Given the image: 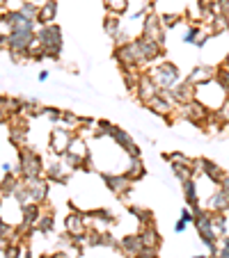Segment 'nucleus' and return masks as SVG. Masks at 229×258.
I'll list each match as a JSON object with an SVG mask.
<instances>
[{"label": "nucleus", "instance_id": "43", "mask_svg": "<svg viewBox=\"0 0 229 258\" xmlns=\"http://www.w3.org/2000/svg\"><path fill=\"white\" fill-rule=\"evenodd\" d=\"M135 258H158V249H154V247H142L140 253H138Z\"/></svg>", "mask_w": 229, "mask_h": 258}, {"label": "nucleus", "instance_id": "44", "mask_svg": "<svg viewBox=\"0 0 229 258\" xmlns=\"http://www.w3.org/2000/svg\"><path fill=\"white\" fill-rule=\"evenodd\" d=\"M215 114H218V119H220V121H222V123H229V98H227V101H224V105L220 107V110H218V112H215Z\"/></svg>", "mask_w": 229, "mask_h": 258}, {"label": "nucleus", "instance_id": "58", "mask_svg": "<svg viewBox=\"0 0 229 258\" xmlns=\"http://www.w3.org/2000/svg\"><path fill=\"white\" fill-rule=\"evenodd\" d=\"M3 14H5V12H0V21H3Z\"/></svg>", "mask_w": 229, "mask_h": 258}, {"label": "nucleus", "instance_id": "40", "mask_svg": "<svg viewBox=\"0 0 229 258\" xmlns=\"http://www.w3.org/2000/svg\"><path fill=\"white\" fill-rule=\"evenodd\" d=\"M200 32H202V28H200L197 23H195V25H190V28L184 32L181 41H184V44H193V46H195V41H197V37H200Z\"/></svg>", "mask_w": 229, "mask_h": 258}, {"label": "nucleus", "instance_id": "3", "mask_svg": "<svg viewBox=\"0 0 229 258\" xmlns=\"http://www.w3.org/2000/svg\"><path fill=\"white\" fill-rule=\"evenodd\" d=\"M147 73L154 78V83L158 85V89H172L174 85H179L181 80H184L179 67L172 64L170 59H161V62L151 64V67L147 69Z\"/></svg>", "mask_w": 229, "mask_h": 258}, {"label": "nucleus", "instance_id": "34", "mask_svg": "<svg viewBox=\"0 0 229 258\" xmlns=\"http://www.w3.org/2000/svg\"><path fill=\"white\" fill-rule=\"evenodd\" d=\"M170 167H172V171H174L179 183H186V180L195 178V169H193V167H184V165H170Z\"/></svg>", "mask_w": 229, "mask_h": 258}, {"label": "nucleus", "instance_id": "55", "mask_svg": "<svg viewBox=\"0 0 229 258\" xmlns=\"http://www.w3.org/2000/svg\"><path fill=\"white\" fill-rule=\"evenodd\" d=\"M3 199H5V197L0 195V213H3Z\"/></svg>", "mask_w": 229, "mask_h": 258}, {"label": "nucleus", "instance_id": "25", "mask_svg": "<svg viewBox=\"0 0 229 258\" xmlns=\"http://www.w3.org/2000/svg\"><path fill=\"white\" fill-rule=\"evenodd\" d=\"M124 174H126L133 183H135V180H140L142 176H145V162H142V158L140 156H131V158H128Z\"/></svg>", "mask_w": 229, "mask_h": 258}, {"label": "nucleus", "instance_id": "47", "mask_svg": "<svg viewBox=\"0 0 229 258\" xmlns=\"http://www.w3.org/2000/svg\"><path fill=\"white\" fill-rule=\"evenodd\" d=\"M218 187H220V190H222V192H224V195H227V197H229V176H224V178H222V180H220V185H218Z\"/></svg>", "mask_w": 229, "mask_h": 258}, {"label": "nucleus", "instance_id": "29", "mask_svg": "<svg viewBox=\"0 0 229 258\" xmlns=\"http://www.w3.org/2000/svg\"><path fill=\"white\" fill-rule=\"evenodd\" d=\"M19 183H21V176H19V174H14V171L5 174V178L0 180V195L5 197V199H7V197H12Z\"/></svg>", "mask_w": 229, "mask_h": 258}, {"label": "nucleus", "instance_id": "48", "mask_svg": "<svg viewBox=\"0 0 229 258\" xmlns=\"http://www.w3.org/2000/svg\"><path fill=\"white\" fill-rule=\"evenodd\" d=\"M7 37H10V34L0 32V50H7V46H10V41H7Z\"/></svg>", "mask_w": 229, "mask_h": 258}, {"label": "nucleus", "instance_id": "26", "mask_svg": "<svg viewBox=\"0 0 229 258\" xmlns=\"http://www.w3.org/2000/svg\"><path fill=\"white\" fill-rule=\"evenodd\" d=\"M55 229V215L51 210H44L37 219V224H34V233H41V235H49L51 231Z\"/></svg>", "mask_w": 229, "mask_h": 258}, {"label": "nucleus", "instance_id": "7", "mask_svg": "<svg viewBox=\"0 0 229 258\" xmlns=\"http://www.w3.org/2000/svg\"><path fill=\"white\" fill-rule=\"evenodd\" d=\"M165 34H167V30L161 21V14H156L154 10L147 12L145 21H142V34L140 37H145V39H149V41H156V44L163 46L165 44Z\"/></svg>", "mask_w": 229, "mask_h": 258}, {"label": "nucleus", "instance_id": "8", "mask_svg": "<svg viewBox=\"0 0 229 258\" xmlns=\"http://www.w3.org/2000/svg\"><path fill=\"white\" fill-rule=\"evenodd\" d=\"M101 180L106 183V187L112 192L115 197H126L133 187V180L126 174H110V171H101Z\"/></svg>", "mask_w": 229, "mask_h": 258}, {"label": "nucleus", "instance_id": "4", "mask_svg": "<svg viewBox=\"0 0 229 258\" xmlns=\"http://www.w3.org/2000/svg\"><path fill=\"white\" fill-rule=\"evenodd\" d=\"M37 39L41 41V46H44V55L51 59H60V55H62V30H60V25L55 23H46V25H39L37 28Z\"/></svg>", "mask_w": 229, "mask_h": 258}, {"label": "nucleus", "instance_id": "28", "mask_svg": "<svg viewBox=\"0 0 229 258\" xmlns=\"http://www.w3.org/2000/svg\"><path fill=\"white\" fill-rule=\"evenodd\" d=\"M181 185H184V199L190 208L200 204V195H197V176L195 178H190V180H186V183H181Z\"/></svg>", "mask_w": 229, "mask_h": 258}, {"label": "nucleus", "instance_id": "23", "mask_svg": "<svg viewBox=\"0 0 229 258\" xmlns=\"http://www.w3.org/2000/svg\"><path fill=\"white\" fill-rule=\"evenodd\" d=\"M138 233H140L142 244H145V247H154V249L161 247V233L156 231V226L154 224H145Z\"/></svg>", "mask_w": 229, "mask_h": 258}, {"label": "nucleus", "instance_id": "49", "mask_svg": "<svg viewBox=\"0 0 229 258\" xmlns=\"http://www.w3.org/2000/svg\"><path fill=\"white\" fill-rule=\"evenodd\" d=\"M7 244H10V238H0V251H5Z\"/></svg>", "mask_w": 229, "mask_h": 258}, {"label": "nucleus", "instance_id": "31", "mask_svg": "<svg viewBox=\"0 0 229 258\" xmlns=\"http://www.w3.org/2000/svg\"><path fill=\"white\" fill-rule=\"evenodd\" d=\"M103 5L110 14H117V16H124L128 12V0H103Z\"/></svg>", "mask_w": 229, "mask_h": 258}, {"label": "nucleus", "instance_id": "50", "mask_svg": "<svg viewBox=\"0 0 229 258\" xmlns=\"http://www.w3.org/2000/svg\"><path fill=\"white\" fill-rule=\"evenodd\" d=\"M3 171H5V174H10V171H14V167H12L10 162H3Z\"/></svg>", "mask_w": 229, "mask_h": 258}, {"label": "nucleus", "instance_id": "46", "mask_svg": "<svg viewBox=\"0 0 229 258\" xmlns=\"http://www.w3.org/2000/svg\"><path fill=\"white\" fill-rule=\"evenodd\" d=\"M186 226H188V224H186V222H184V219H176V224H174V233H184V231H186Z\"/></svg>", "mask_w": 229, "mask_h": 258}, {"label": "nucleus", "instance_id": "9", "mask_svg": "<svg viewBox=\"0 0 229 258\" xmlns=\"http://www.w3.org/2000/svg\"><path fill=\"white\" fill-rule=\"evenodd\" d=\"M73 135L76 133L69 131V128L64 126H55L53 131H51V137H49V146H51V153L53 156H64L69 149V144H71Z\"/></svg>", "mask_w": 229, "mask_h": 258}, {"label": "nucleus", "instance_id": "37", "mask_svg": "<svg viewBox=\"0 0 229 258\" xmlns=\"http://www.w3.org/2000/svg\"><path fill=\"white\" fill-rule=\"evenodd\" d=\"M215 80L229 92V64L227 62H222L220 67H215Z\"/></svg>", "mask_w": 229, "mask_h": 258}, {"label": "nucleus", "instance_id": "41", "mask_svg": "<svg viewBox=\"0 0 229 258\" xmlns=\"http://www.w3.org/2000/svg\"><path fill=\"white\" fill-rule=\"evenodd\" d=\"M3 253H5V258H21L23 256V247H21V242H10Z\"/></svg>", "mask_w": 229, "mask_h": 258}, {"label": "nucleus", "instance_id": "6", "mask_svg": "<svg viewBox=\"0 0 229 258\" xmlns=\"http://www.w3.org/2000/svg\"><path fill=\"white\" fill-rule=\"evenodd\" d=\"M174 117H184L186 121H190L193 126L204 128L206 121H209V117H211V112L206 110L204 105H202V103L190 101V103H184V105H176L174 107Z\"/></svg>", "mask_w": 229, "mask_h": 258}, {"label": "nucleus", "instance_id": "36", "mask_svg": "<svg viewBox=\"0 0 229 258\" xmlns=\"http://www.w3.org/2000/svg\"><path fill=\"white\" fill-rule=\"evenodd\" d=\"M112 131H115V123L106 121V119H99L94 123V137H110Z\"/></svg>", "mask_w": 229, "mask_h": 258}, {"label": "nucleus", "instance_id": "14", "mask_svg": "<svg viewBox=\"0 0 229 258\" xmlns=\"http://www.w3.org/2000/svg\"><path fill=\"white\" fill-rule=\"evenodd\" d=\"M87 229H89V224H87L85 213L73 210V213H69L67 217H64V233H69L71 238H80V235H83Z\"/></svg>", "mask_w": 229, "mask_h": 258}, {"label": "nucleus", "instance_id": "5", "mask_svg": "<svg viewBox=\"0 0 229 258\" xmlns=\"http://www.w3.org/2000/svg\"><path fill=\"white\" fill-rule=\"evenodd\" d=\"M115 57H117L119 67H135V69H142V71L149 69L145 62V57H142L140 46H138V37L131 41H126V44H119L117 50H115Z\"/></svg>", "mask_w": 229, "mask_h": 258}, {"label": "nucleus", "instance_id": "1", "mask_svg": "<svg viewBox=\"0 0 229 258\" xmlns=\"http://www.w3.org/2000/svg\"><path fill=\"white\" fill-rule=\"evenodd\" d=\"M229 98V92L218 83V80H209V83L195 85V101L209 110V112H218L224 105V101Z\"/></svg>", "mask_w": 229, "mask_h": 258}, {"label": "nucleus", "instance_id": "24", "mask_svg": "<svg viewBox=\"0 0 229 258\" xmlns=\"http://www.w3.org/2000/svg\"><path fill=\"white\" fill-rule=\"evenodd\" d=\"M58 16V3L55 0H46L44 5H39V16H37V25L53 23Z\"/></svg>", "mask_w": 229, "mask_h": 258}, {"label": "nucleus", "instance_id": "53", "mask_svg": "<svg viewBox=\"0 0 229 258\" xmlns=\"http://www.w3.org/2000/svg\"><path fill=\"white\" fill-rule=\"evenodd\" d=\"M21 258H34V256L30 251H23V256H21Z\"/></svg>", "mask_w": 229, "mask_h": 258}, {"label": "nucleus", "instance_id": "21", "mask_svg": "<svg viewBox=\"0 0 229 258\" xmlns=\"http://www.w3.org/2000/svg\"><path fill=\"white\" fill-rule=\"evenodd\" d=\"M142 247H145V244H142L140 233H128L119 240V253L126 256V258H135Z\"/></svg>", "mask_w": 229, "mask_h": 258}, {"label": "nucleus", "instance_id": "45", "mask_svg": "<svg viewBox=\"0 0 229 258\" xmlns=\"http://www.w3.org/2000/svg\"><path fill=\"white\" fill-rule=\"evenodd\" d=\"M181 219H184L186 224H193V222H195V215H193V210H190V206H186V208L181 210Z\"/></svg>", "mask_w": 229, "mask_h": 258}, {"label": "nucleus", "instance_id": "15", "mask_svg": "<svg viewBox=\"0 0 229 258\" xmlns=\"http://www.w3.org/2000/svg\"><path fill=\"white\" fill-rule=\"evenodd\" d=\"M110 140L115 142V144L122 149L126 156H140V146L135 144V140H133L131 135H128L124 128H119V126H115V131H112V135H110Z\"/></svg>", "mask_w": 229, "mask_h": 258}, {"label": "nucleus", "instance_id": "20", "mask_svg": "<svg viewBox=\"0 0 229 258\" xmlns=\"http://www.w3.org/2000/svg\"><path fill=\"white\" fill-rule=\"evenodd\" d=\"M28 183L30 197H32L34 204H44L46 197H49V180L46 176H39V178H23Z\"/></svg>", "mask_w": 229, "mask_h": 258}, {"label": "nucleus", "instance_id": "54", "mask_svg": "<svg viewBox=\"0 0 229 258\" xmlns=\"http://www.w3.org/2000/svg\"><path fill=\"white\" fill-rule=\"evenodd\" d=\"M32 3H34V5H44L46 0H32Z\"/></svg>", "mask_w": 229, "mask_h": 258}, {"label": "nucleus", "instance_id": "38", "mask_svg": "<svg viewBox=\"0 0 229 258\" xmlns=\"http://www.w3.org/2000/svg\"><path fill=\"white\" fill-rule=\"evenodd\" d=\"M19 10L23 12V14L28 16V19H32V21H37V16H39V5H34L32 0H23Z\"/></svg>", "mask_w": 229, "mask_h": 258}, {"label": "nucleus", "instance_id": "32", "mask_svg": "<svg viewBox=\"0 0 229 258\" xmlns=\"http://www.w3.org/2000/svg\"><path fill=\"white\" fill-rule=\"evenodd\" d=\"M60 123H62L64 128H69V131L78 133V128H80V117H76V114L69 112V110H62V117H60Z\"/></svg>", "mask_w": 229, "mask_h": 258}, {"label": "nucleus", "instance_id": "11", "mask_svg": "<svg viewBox=\"0 0 229 258\" xmlns=\"http://www.w3.org/2000/svg\"><path fill=\"white\" fill-rule=\"evenodd\" d=\"M34 37H37V30H12L10 37H7V41H10L7 50H10V53H25L28 55V46L32 44Z\"/></svg>", "mask_w": 229, "mask_h": 258}, {"label": "nucleus", "instance_id": "42", "mask_svg": "<svg viewBox=\"0 0 229 258\" xmlns=\"http://www.w3.org/2000/svg\"><path fill=\"white\" fill-rule=\"evenodd\" d=\"M44 117H49L51 121L58 123L60 117H62V110H58V107H44Z\"/></svg>", "mask_w": 229, "mask_h": 258}, {"label": "nucleus", "instance_id": "39", "mask_svg": "<svg viewBox=\"0 0 229 258\" xmlns=\"http://www.w3.org/2000/svg\"><path fill=\"white\" fill-rule=\"evenodd\" d=\"M128 210H131V215H135V217L140 219L142 226H145V224H154V215H151L149 210H142L140 206H131Z\"/></svg>", "mask_w": 229, "mask_h": 258}, {"label": "nucleus", "instance_id": "57", "mask_svg": "<svg viewBox=\"0 0 229 258\" xmlns=\"http://www.w3.org/2000/svg\"><path fill=\"white\" fill-rule=\"evenodd\" d=\"M193 258H211V256H193Z\"/></svg>", "mask_w": 229, "mask_h": 258}, {"label": "nucleus", "instance_id": "30", "mask_svg": "<svg viewBox=\"0 0 229 258\" xmlns=\"http://www.w3.org/2000/svg\"><path fill=\"white\" fill-rule=\"evenodd\" d=\"M211 222H213V233L218 238L227 235V217H224V213H211Z\"/></svg>", "mask_w": 229, "mask_h": 258}, {"label": "nucleus", "instance_id": "10", "mask_svg": "<svg viewBox=\"0 0 229 258\" xmlns=\"http://www.w3.org/2000/svg\"><path fill=\"white\" fill-rule=\"evenodd\" d=\"M174 105H184V103L195 101V85L190 83L188 78H184L179 85H174L172 89H161Z\"/></svg>", "mask_w": 229, "mask_h": 258}, {"label": "nucleus", "instance_id": "12", "mask_svg": "<svg viewBox=\"0 0 229 258\" xmlns=\"http://www.w3.org/2000/svg\"><path fill=\"white\" fill-rule=\"evenodd\" d=\"M73 167H69L67 162L62 160V156H58V160H53L51 165H46V169H44V176H46V180L49 183H67L69 178H71V174H73Z\"/></svg>", "mask_w": 229, "mask_h": 258}, {"label": "nucleus", "instance_id": "56", "mask_svg": "<svg viewBox=\"0 0 229 258\" xmlns=\"http://www.w3.org/2000/svg\"><path fill=\"white\" fill-rule=\"evenodd\" d=\"M224 217H227V222H229V208H227V210H224Z\"/></svg>", "mask_w": 229, "mask_h": 258}, {"label": "nucleus", "instance_id": "27", "mask_svg": "<svg viewBox=\"0 0 229 258\" xmlns=\"http://www.w3.org/2000/svg\"><path fill=\"white\" fill-rule=\"evenodd\" d=\"M122 28H124V19H122V16L110 14V12H108L106 21H103V30H106L108 37H112V39H115V37L122 32Z\"/></svg>", "mask_w": 229, "mask_h": 258}, {"label": "nucleus", "instance_id": "16", "mask_svg": "<svg viewBox=\"0 0 229 258\" xmlns=\"http://www.w3.org/2000/svg\"><path fill=\"white\" fill-rule=\"evenodd\" d=\"M133 92H135V96H138V101L142 103V105H145L147 101H149V98H154L156 96L158 92H161V89H158V85L154 83V78H151L149 73H142L140 76V80H138V87L133 89Z\"/></svg>", "mask_w": 229, "mask_h": 258}, {"label": "nucleus", "instance_id": "18", "mask_svg": "<svg viewBox=\"0 0 229 258\" xmlns=\"http://www.w3.org/2000/svg\"><path fill=\"white\" fill-rule=\"evenodd\" d=\"M138 46H140L142 50V57H145L147 67H151V64H156L163 59V46L156 44V41H149L145 39V37H138Z\"/></svg>", "mask_w": 229, "mask_h": 258}, {"label": "nucleus", "instance_id": "35", "mask_svg": "<svg viewBox=\"0 0 229 258\" xmlns=\"http://www.w3.org/2000/svg\"><path fill=\"white\" fill-rule=\"evenodd\" d=\"M211 258H229V235H222L215 242V249L211 253Z\"/></svg>", "mask_w": 229, "mask_h": 258}, {"label": "nucleus", "instance_id": "19", "mask_svg": "<svg viewBox=\"0 0 229 258\" xmlns=\"http://www.w3.org/2000/svg\"><path fill=\"white\" fill-rule=\"evenodd\" d=\"M202 208L209 210V213H224V210L229 208V197L224 195V192L220 190V187H215V190L204 199Z\"/></svg>", "mask_w": 229, "mask_h": 258}, {"label": "nucleus", "instance_id": "17", "mask_svg": "<svg viewBox=\"0 0 229 258\" xmlns=\"http://www.w3.org/2000/svg\"><path fill=\"white\" fill-rule=\"evenodd\" d=\"M44 213V206L41 204H25L21 206V229L25 231H34V224H37V219H39V215Z\"/></svg>", "mask_w": 229, "mask_h": 258}, {"label": "nucleus", "instance_id": "52", "mask_svg": "<svg viewBox=\"0 0 229 258\" xmlns=\"http://www.w3.org/2000/svg\"><path fill=\"white\" fill-rule=\"evenodd\" d=\"M5 7H7V0H0V12H5Z\"/></svg>", "mask_w": 229, "mask_h": 258}, {"label": "nucleus", "instance_id": "22", "mask_svg": "<svg viewBox=\"0 0 229 258\" xmlns=\"http://www.w3.org/2000/svg\"><path fill=\"white\" fill-rule=\"evenodd\" d=\"M186 78H188L193 85L209 83V80L215 78V67H211V64H197V67H193V71H190Z\"/></svg>", "mask_w": 229, "mask_h": 258}, {"label": "nucleus", "instance_id": "33", "mask_svg": "<svg viewBox=\"0 0 229 258\" xmlns=\"http://www.w3.org/2000/svg\"><path fill=\"white\" fill-rule=\"evenodd\" d=\"M165 160L170 162V165H184V167H193V165H195V160H193V158H188L186 153H179V151L165 153Z\"/></svg>", "mask_w": 229, "mask_h": 258}, {"label": "nucleus", "instance_id": "51", "mask_svg": "<svg viewBox=\"0 0 229 258\" xmlns=\"http://www.w3.org/2000/svg\"><path fill=\"white\" fill-rule=\"evenodd\" d=\"M46 80H49V71H41L39 73V83H46Z\"/></svg>", "mask_w": 229, "mask_h": 258}, {"label": "nucleus", "instance_id": "2", "mask_svg": "<svg viewBox=\"0 0 229 258\" xmlns=\"http://www.w3.org/2000/svg\"><path fill=\"white\" fill-rule=\"evenodd\" d=\"M44 158L39 153L30 149V146H19V162L14 167V174H19L21 178H39L44 176Z\"/></svg>", "mask_w": 229, "mask_h": 258}, {"label": "nucleus", "instance_id": "13", "mask_svg": "<svg viewBox=\"0 0 229 258\" xmlns=\"http://www.w3.org/2000/svg\"><path fill=\"white\" fill-rule=\"evenodd\" d=\"M145 105H147V110H151L154 114H158V117L167 119V121L172 119V114H174V107H176L174 103H172L163 92H158L154 98H149V101H147Z\"/></svg>", "mask_w": 229, "mask_h": 258}]
</instances>
